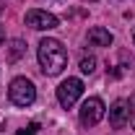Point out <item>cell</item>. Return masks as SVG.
<instances>
[{
    "label": "cell",
    "instance_id": "6da1fadb",
    "mask_svg": "<svg viewBox=\"0 0 135 135\" xmlns=\"http://www.w3.org/2000/svg\"><path fill=\"white\" fill-rule=\"evenodd\" d=\"M36 57H39V65H42L44 75H60L68 65V50L62 47L60 39H50V36L39 42Z\"/></svg>",
    "mask_w": 135,
    "mask_h": 135
},
{
    "label": "cell",
    "instance_id": "7a4b0ae2",
    "mask_svg": "<svg viewBox=\"0 0 135 135\" xmlns=\"http://www.w3.org/2000/svg\"><path fill=\"white\" fill-rule=\"evenodd\" d=\"M8 99L16 107H31L36 101V88L29 78H13L8 86Z\"/></svg>",
    "mask_w": 135,
    "mask_h": 135
},
{
    "label": "cell",
    "instance_id": "3957f363",
    "mask_svg": "<svg viewBox=\"0 0 135 135\" xmlns=\"http://www.w3.org/2000/svg\"><path fill=\"white\" fill-rule=\"evenodd\" d=\"M104 112H107L104 101H101L99 96H88V99L81 104V125H83V127L99 125L101 119H104Z\"/></svg>",
    "mask_w": 135,
    "mask_h": 135
},
{
    "label": "cell",
    "instance_id": "277c9868",
    "mask_svg": "<svg viewBox=\"0 0 135 135\" xmlns=\"http://www.w3.org/2000/svg\"><path fill=\"white\" fill-rule=\"evenodd\" d=\"M81 96H83V81L81 78H68V81H62L57 86V101L65 109H70Z\"/></svg>",
    "mask_w": 135,
    "mask_h": 135
},
{
    "label": "cell",
    "instance_id": "5b68a950",
    "mask_svg": "<svg viewBox=\"0 0 135 135\" xmlns=\"http://www.w3.org/2000/svg\"><path fill=\"white\" fill-rule=\"evenodd\" d=\"M26 26H31L36 31H52V29H57L60 26V21L57 16H52L47 11H26Z\"/></svg>",
    "mask_w": 135,
    "mask_h": 135
},
{
    "label": "cell",
    "instance_id": "8992f818",
    "mask_svg": "<svg viewBox=\"0 0 135 135\" xmlns=\"http://www.w3.org/2000/svg\"><path fill=\"white\" fill-rule=\"evenodd\" d=\"M127 122H130V107H127L125 99H117L109 107V125H112L114 130H122Z\"/></svg>",
    "mask_w": 135,
    "mask_h": 135
},
{
    "label": "cell",
    "instance_id": "52a82bcc",
    "mask_svg": "<svg viewBox=\"0 0 135 135\" xmlns=\"http://www.w3.org/2000/svg\"><path fill=\"white\" fill-rule=\"evenodd\" d=\"M88 42L96 44V47H109L114 42V36H112V31H107L104 26H94V29H88Z\"/></svg>",
    "mask_w": 135,
    "mask_h": 135
},
{
    "label": "cell",
    "instance_id": "ba28073f",
    "mask_svg": "<svg viewBox=\"0 0 135 135\" xmlns=\"http://www.w3.org/2000/svg\"><path fill=\"white\" fill-rule=\"evenodd\" d=\"M23 55H26V42L23 39H11L8 47H5V60L8 62H18Z\"/></svg>",
    "mask_w": 135,
    "mask_h": 135
},
{
    "label": "cell",
    "instance_id": "9c48e42d",
    "mask_svg": "<svg viewBox=\"0 0 135 135\" xmlns=\"http://www.w3.org/2000/svg\"><path fill=\"white\" fill-rule=\"evenodd\" d=\"M94 70H96V57L94 55H83L81 57V73L83 75H91Z\"/></svg>",
    "mask_w": 135,
    "mask_h": 135
},
{
    "label": "cell",
    "instance_id": "30bf717a",
    "mask_svg": "<svg viewBox=\"0 0 135 135\" xmlns=\"http://www.w3.org/2000/svg\"><path fill=\"white\" fill-rule=\"evenodd\" d=\"M39 133V122H31V125H26V127H21L16 135H36Z\"/></svg>",
    "mask_w": 135,
    "mask_h": 135
},
{
    "label": "cell",
    "instance_id": "8fae6325",
    "mask_svg": "<svg viewBox=\"0 0 135 135\" xmlns=\"http://www.w3.org/2000/svg\"><path fill=\"white\" fill-rule=\"evenodd\" d=\"M127 107H130V125H133V130H135V94L130 96V101H127Z\"/></svg>",
    "mask_w": 135,
    "mask_h": 135
},
{
    "label": "cell",
    "instance_id": "7c38bea8",
    "mask_svg": "<svg viewBox=\"0 0 135 135\" xmlns=\"http://www.w3.org/2000/svg\"><path fill=\"white\" fill-rule=\"evenodd\" d=\"M3 42H5V29L0 26V44H3Z\"/></svg>",
    "mask_w": 135,
    "mask_h": 135
},
{
    "label": "cell",
    "instance_id": "4fadbf2b",
    "mask_svg": "<svg viewBox=\"0 0 135 135\" xmlns=\"http://www.w3.org/2000/svg\"><path fill=\"white\" fill-rule=\"evenodd\" d=\"M133 42H135V29H133Z\"/></svg>",
    "mask_w": 135,
    "mask_h": 135
},
{
    "label": "cell",
    "instance_id": "5bb4252c",
    "mask_svg": "<svg viewBox=\"0 0 135 135\" xmlns=\"http://www.w3.org/2000/svg\"><path fill=\"white\" fill-rule=\"evenodd\" d=\"M88 3H96V0H88Z\"/></svg>",
    "mask_w": 135,
    "mask_h": 135
}]
</instances>
